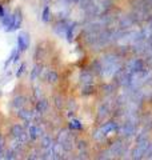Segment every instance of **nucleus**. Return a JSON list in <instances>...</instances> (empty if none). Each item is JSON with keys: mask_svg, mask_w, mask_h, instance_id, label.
Masks as SVG:
<instances>
[{"mask_svg": "<svg viewBox=\"0 0 152 160\" xmlns=\"http://www.w3.org/2000/svg\"><path fill=\"white\" fill-rule=\"evenodd\" d=\"M116 129H118V124H116V122L104 123V124L100 127V129L97 131L99 136L96 135V139H97V137H103V136H105V135H110V133H112L114 131H116Z\"/></svg>", "mask_w": 152, "mask_h": 160, "instance_id": "423d86ee", "label": "nucleus"}, {"mask_svg": "<svg viewBox=\"0 0 152 160\" xmlns=\"http://www.w3.org/2000/svg\"><path fill=\"white\" fill-rule=\"evenodd\" d=\"M136 142H138V144L132 151V157L134 159H142V157L145 156V151H147V148L149 146L148 137L145 136V133H142L140 136H138Z\"/></svg>", "mask_w": 152, "mask_h": 160, "instance_id": "f03ea898", "label": "nucleus"}, {"mask_svg": "<svg viewBox=\"0 0 152 160\" xmlns=\"http://www.w3.org/2000/svg\"><path fill=\"white\" fill-rule=\"evenodd\" d=\"M0 18H4V10L1 5H0Z\"/></svg>", "mask_w": 152, "mask_h": 160, "instance_id": "b1692460", "label": "nucleus"}, {"mask_svg": "<svg viewBox=\"0 0 152 160\" xmlns=\"http://www.w3.org/2000/svg\"><path fill=\"white\" fill-rule=\"evenodd\" d=\"M125 70L129 73H135V72H143L145 71V64L142 59H132L128 63V66Z\"/></svg>", "mask_w": 152, "mask_h": 160, "instance_id": "20e7f679", "label": "nucleus"}, {"mask_svg": "<svg viewBox=\"0 0 152 160\" xmlns=\"http://www.w3.org/2000/svg\"><path fill=\"white\" fill-rule=\"evenodd\" d=\"M148 63H149V64H151V66H152V57H151V59L148 60Z\"/></svg>", "mask_w": 152, "mask_h": 160, "instance_id": "a878e982", "label": "nucleus"}, {"mask_svg": "<svg viewBox=\"0 0 152 160\" xmlns=\"http://www.w3.org/2000/svg\"><path fill=\"white\" fill-rule=\"evenodd\" d=\"M75 1H80V0H75Z\"/></svg>", "mask_w": 152, "mask_h": 160, "instance_id": "bb28decb", "label": "nucleus"}, {"mask_svg": "<svg viewBox=\"0 0 152 160\" xmlns=\"http://www.w3.org/2000/svg\"><path fill=\"white\" fill-rule=\"evenodd\" d=\"M19 116H20L21 119L27 120V122H29V120L32 119V112H29V111H23V109H20V112H19Z\"/></svg>", "mask_w": 152, "mask_h": 160, "instance_id": "a211bd4d", "label": "nucleus"}, {"mask_svg": "<svg viewBox=\"0 0 152 160\" xmlns=\"http://www.w3.org/2000/svg\"><path fill=\"white\" fill-rule=\"evenodd\" d=\"M92 80H93V76L92 73L88 72V71H84L81 75H80V81L83 85H87V84H92Z\"/></svg>", "mask_w": 152, "mask_h": 160, "instance_id": "9b49d317", "label": "nucleus"}, {"mask_svg": "<svg viewBox=\"0 0 152 160\" xmlns=\"http://www.w3.org/2000/svg\"><path fill=\"white\" fill-rule=\"evenodd\" d=\"M59 143L60 146L63 147L64 151H69L72 148V142H71V136L67 131H63L62 133L59 135Z\"/></svg>", "mask_w": 152, "mask_h": 160, "instance_id": "0eeeda50", "label": "nucleus"}, {"mask_svg": "<svg viewBox=\"0 0 152 160\" xmlns=\"http://www.w3.org/2000/svg\"><path fill=\"white\" fill-rule=\"evenodd\" d=\"M49 19H51V10H49V7L47 5V7H44V10H43V21H44V23H48Z\"/></svg>", "mask_w": 152, "mask_h": 160, "instance_id": "f3484780", "label": "nucleus"}, {"mask_svg": "<svg viewBox=\"0 0 152 160\" xmlns=\"http://www.w3.org/2000/svg\"><path fill=\"white\" fill-rule=\"evenodd\" d=\"M118 132L120 133V136H123V137H131V136H134L136 132L135 124L131 122L124 123L121 127H118Z\"/></svg>", "mask_w": 152, "mask_h": 160, "instance_id": "39448f33", "label": "nucleus"}, {"mask_svg": "<svg viewBox=\"0 0 152 160\" xmlns=\"http://www.w3.org/2000/svg\"><path fill=\"white\" fill-rule=\"evenodd\" d=\"M20 24H21V15L20 12L17 11V12H15L14 14V27H12V29H17V28H20Z\"/></svg>", "mask_w": 152, "mask_h": 160, "instance_id": "ddd939ff", "label": "nucleus"}, {"mask_svg": "<svg viewBox=\"0 0 152 160\" xmlns=\"http://www.w3.org/2000/svg\"><path fill=\"white\" fill-rule=\"evenodd\" d=\"M11 133H12V136H14L16 140H19V142L21 143H25L28 140V131H25L24 127L20 124H15L14 127H12V129H11Z\"/></svg>", "mask_w": 152, "mask_h": 160, "instance_id": "7ed1b4c3", "label": "nucleus"}, {"mask_svg": "<svg viewBox=\"0 0 152 160\" xmlns=\"http://www.w3.org/2000/svg\"><path fill=\"white\" fill-rule=\"evenodd\" d=\"M83 95H91L93 94V85L92 84H87V85H83V91H81Z\"/></svg>", "mask_w": 152, "mask_h": 160, "instance_id": "aec40b11", "label": "nucleus"}, {"mask_svg": "<svg viewBox=\"0 0 152 160\" xmlns=\"http://www.w3.org/2000/svg\"><path fill=\"white\" fill-rule=\"evenodd\" d=\"M73 31H75V23H71L68 24V28H67V34H66V38L68 42H72L73 39Z\"/></svg>", "mask_w": 152, "mask_h": 160, "instance_id": "dca6fc26", "label": "nucleus"}, {"mask_svg": "<svg viewBox=\"0 0 152 160\" xmlns=\"http://www.w3.org/2000/svg\"><path fill=\"white\" fill-rule=\"evenodd\" d=\"M100 72L104 76H111L114 73H118L121 70V62L118 56L115 55H105L101 59Z\"/></svg>", "mask_w": 152, "mask_h": 160, "instance_id": "f257e3e1", "label": "nucleus"}, {"mask_svg": "<svg viewBox=\"0 0 152 160\" xmlns=\"http://www.w3.org/2000/svg\"><path fill=\"white\" fill-rule=\"evenodd\" d=\"M25 105V99L23 98V96H19V98H16L14 100V107L15 108H17L19 111L20 109H23V107Z\"/></svg>", "mask_w": 152, "mask_h": 160, "instance_id": "4468645a", "label": "nucleus"}, {"mask_svg": "<svg viewBox=\"0 0 152 160\" xmlns=\"http://www.w3.org/2000/svg\"><path fill=\"white\" fill-rule=\"evenodd\" d=\"M48 108H49L48 101L45 100V99H39L38 103H36V112L38 114H45V112L48 111Z\"/></svg>", "mask_w": 152, "mask_h": 160, "instance_id": "9d476101", "label": "nucleus"}, {"mask_svg": "<svg viewBox=\"0 0 152 160\" xmlns=\"http://www.w3.org/2000/svg\"><path fill=\"white\" fill-rule=\"evenodd\" d=\"M47 81H48L49 84H56L59 81V75H58L55 71H49V72L47 73Z\"/></svg>", "mask_w": 152, "mask_h": 160, "instance_id": "f8f14e48", "label": "nucleus"}, {"mask_svg": "<svg viewBox=\"0 0 152 160\" xmlns=\"http://www.w3.org/2000/svg\"><path fill=\"white\" fill-rule=\"evenodd\" d=\"M24 70H25V64H21L20 68H19V71L16 72V76H17V77H20L21 75H23V72H24Z\"/></svg>", "mask_w": 152, "mask_h": 160, "instance_id": "5701e85b", "label": "nucleus"}, {"mask_svg": "<svg viewBox=\"0 0 152 160\" xmlns=\"http://www.w3.org/2000/svg\"><path fill=\"white\" fill-rule=\"evenodd\" d=\"M144 157H149V159H152V143H149L148 148H147V151H145V156Z\"/></svg>", "mask_w": 152, "mask_h": 160, "instance_id": "412c9836", "label": "nucleus"}, {"mask_svg": "<svg viewBox=\"0 0 152 160\" xmlns=\"http://www.w3.org/2000/svg\"><path fill=\"white\" fill-rule=\"evenodd\" d=\"M81 123L79 122V120H75V119H72L71 122H69V128L71 129H81Z\"/></svg>", "mask_w": 152, "mask_h": 160, "instance_id": "6ab92c4d", "label": "nucleus"}, {"mask_svg": "<svg viewBox=\"0 0 152 160\" xmlns=\"http://www.w3.org/2000/svg\"><path fill=\"white\" fill-rule=\"evenodd\" d=\"M29 45V36L25 32H21L17 36V47H19V51H25Z\"/></svg>", "mask_w": 152, "mask_h": 160, "instance_id": "1a4fd4ad", "label": "nucleus"}, {"mask_svg": "<svg viewBox=\"0 0 152 160\" xmlns=\"http://www.w3.org/2000/svg\"><path fill=\"white\" fill-rule=\"evenodd\" d=\"M39 75H40V68H39V67H35L34 72H32V80H35L36 77L39 76Z\"/></svg>", "mask_w": 152, "mask_h": 160, "instance_id": "4be33fe9", "label": "nucleus"}, {"mask_svg": "<svg viewBox=\"0 0 152 160\" xmlns=\"http://www.w3.org/2000/svg\"><path fill=\"white\" fill-rule=\"evenodd\" d=\"M108 115V107L107 105H101L99 108V112H97V120L100 122L101 119H105V116Z\"/></svg>", "mask_w": 152, "mask_h": 160, "instance_id": "2eb2a0df", "label": "nucleus"}, {"mask_svg": "<svg viewBox=\"0 0 152 160\" xmlns=\"http://www.w3.org/2000/svg\"><path fill=\"white\" fill-rule=\"evenodd\" d=\"M148 29H149V34H151V35H152V23H151V24H149Z\"/></svg>", "mask_w": 152, "mask_h": 160, "instance_id": "393cba45", "label": "nucleus"}, {"mask_svg": "<svg viewBox=\"0 0 152 160\" xmlns=\"http://www.w3.org/2000/svg\"><path fill=\"white\" fill-rule=\"evenodd\" d=\"M29 124H28V136H29V139H32V140H36V139H39V136L42 135V128L39 127L38 124H34V123L29 120Z\"/></svg>", "mask_w": 152, "mask_h": 160, "instance_id": "6e6552de", "label": "nucleus"}]
</instances>
